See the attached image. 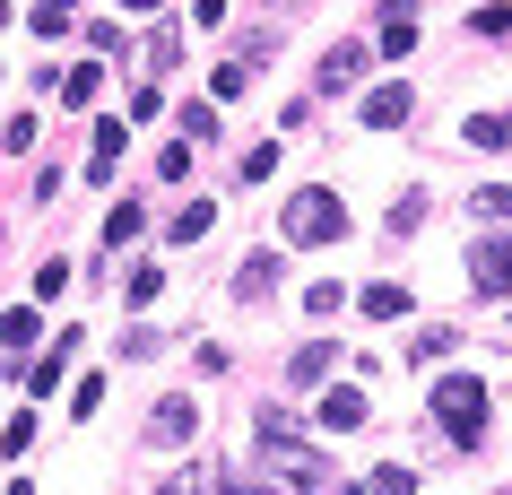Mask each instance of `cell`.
<instances>
[{
    "label": "cell",
    "instance_id": "1",
    "mask_svg": "<svg viewBox=\"0 0 512 495\" xmlns=\"http://www.w3.org/2000/svg\"><path fill=\"white\" fill-rule=\"evenodd\" d=\"M261 469H270L278 487H296V495H313L322 487V452H313V443H296L287 435V409H261Z\"/></svg>",
    "mask_w": 512,
    "mask_h": 495
},
{
    "label": "cell",
    "instance_id": "2",
    "mask_svg": "<svg viewBox=\"0 0 512 495\" xmlns=\"http://www.w3.org/2000/svg\"><path fill=\"white\" fill-rule=\"evenodd\" d=\"M434 417H443V435H452V443H478L486 435V383H478V374L434 383Z\"/></svg>",
    "mask_w": 512,
    "mask_h": 495
},
{
    "label": "cell",
    "instance_id": "3",
    "mask_svg": "<svg viewBox=\"0 0 512 495\" xmlns=\"http://www.w3.org/2000/svg\"><path fill=\"white\" fill-rule=\"evenodd\" d=\"M278 226H287V244H339V235H348V209L330 192H296L278 209Z\"/></svg>",
    "mask_w": 512,
    "mask_h": 495
},
{
    "label": "cell",
    "instance_id": "4",
    "mask_svg": "<svg viewBox=\"0 0 512 495\" xmlns=\"http://www.w3.org/2000/svg\"><path fill=\"white\" fill-rule=\"evenodd\" d=\"M469 287H478V296H504L512 287V244H495V235L469 244Z\"/></svg>",
    "mask_w": 512,
    "mask_h": 495
},
{
    "label": "cell",
    "instance_id": "5",
    "mask_svg": "<svg viewBox=\"0 0 512 495\" xmlns=\"http://www.w3.org/2000/svg\"><path fill=\"white\" fill-rule=\"evenodd\" d=\"M356 79H365V44H330L322 70H313V87H322V96H348Z\"/></svg>",
    "mask_w": 512,
    "mask_h": 495
},
{
    "label": "cell",
    "instance_id": "6",
    "mask_svg": "<svg viewBox=\"0 0 512 495\" xmlns=\"http://www.w3.org/2000/svg\"><path fill=\"white\" fill-rule=\"evenodd\" d=\"M191 426H200V409L191 400H157V417H148V443H165V452H183Z\"/></svg>",
    "mask_w": 512,
    "mask_h": 495
},
{
    "label": "cell",
    "instance_id": "7",
    "mask_svg": "<svg viewBox=\"0 0 512 495\" xmlns=\"http://www.w3.org/2000/svg\"><path fill=\"white\" fill-rule=\"evenodd\" d=\"M417 53V18H408V0H391L382 9V61H408Z\"/></svg>",
    "mask_w": 512,
    "mask_h": 495
},
{
    "label": "cell",
    "instance_id": "8",
    "mask_svg": "<svg viewBox=\"0 0 512 495\" xmlns=\"http://www.w3.org/2000/svg\"><path fill=\"white\" fill-rule=\"evenodd\" d=\"M408 122V87L391 79V87H374V96H365V131H400Z\"/></svg>",
    "mask_w": 512,
    "mask_h": 495
},
{
    "label": "cell",
    "instance_id": "9",
    "mask_svg": "<svg viewBox=\"0 0 512 495\" xmlns=\"http://www.w3.org/2000/svg\"><path fill=\"white\" fill-rule=\"evenodd\" d=\"M322 426H365V391H356V383L322 391Z\"/></svg>",
    "mask_w": 512,
    "mask_h": 495
},
{
    "label": "cell",
    "instance_id": "10",
    "mask_svg": "<svg viewBox=\"0 0 512 495\" xmlns=\"http://www.w3.org/2000/svg\"><path fill=\"white\" fill-rule=\"evenodd\" d=\"M209 226H217V200H183V209H174V244H200Z\"/></svg>",
    "mask_w": 512,
    "mask_h": 495
},
{
    "label": "cell",
    "instance_id": "11",
    "mask_svg": "<svg viewBox=\"0 0 512 495\" xmlns=\"http://www.w3.org/2000/svg\"><path fill=\"white\" fill-rule=\"evenodd\" d=\"M35 330H44V322H35L27 304H9V313H0V348L18 357V348H35Z\"/></svg>",
    "mask_w": 512,
    "mask_h": 495
},
{
    "label": "cell",
    "instance_id": "12",
    "mask_svg": "<svg viewBox=\"0 0 512 495\" xmlns=\"http://www.w3.org/2000/svg\"><path fill=\"white\" fill-rule=\"evenodd\" d=\"M113 157H122V122H96V148H87V174L105 183V174H113Z\"/></svg>",
    "mask_w": 512,
    "mask_h": 495
},
{
    "label": "cell",
    "instance_id": "13",
    "mask_svg": "<svg viewBox=\"0 0 512 495\" xmlns=\"http://www.w3.org/2000/svg\"><path fill=\"white\" fill-rule=\"evenodd\" d=\"M243 87H252V61H217V79H209V96H217V105H235Z\"/></svg>",
    "mask_w": 512,
    "mask_h": 495
},
{
    "label": "cell",
    "instance_id": "14",
    "mask_svg": "<svg viewBox=\"0 0 512 495\" xmlns=\"http://www.w3.org/2000/svg\"><path fill=\"white\" fill-rule=\"evenodd\" d=\"M270 287H278V261H243V278H235V296H243V304H261Z\"/></svg>",
    "mask_w": 512,
    "mask_h": 495
},
{
    "label": "cell",
    "instance_id": "15",
    "mask_svg": "<svg viewBox=\"0 0 512 495\" xmlns=\"http://www.w3.org/2000/svg\"><path fill=\"white\" fill-rule=\"evenodd\" d=\"M365 313H374V322H400V313H408V287H391V278L365 287Z\"/></svg>",
    "mask_w": 512,
    "mask_h": 495
},
{
    "label": "cell",
    "instance_id": "16",
    "mask_svg": "<svg viewBox=\"0 0 512 495\" xmlns=\"http://www.w3.org/2000/svg\"><path fill=\"white\" fill-rule=\"evenodd\" d=\"M287 374H296V383H322V374H330V339H304Z\"/></svg>",
    "mask_w": 512,
    "mask_h": 495
},
{
    "label": "cell",
    "instance_id": "17",
    "mask_svg": "<svg viewBox=\"0 0 512 495\" xmlns=\"http://www.w3.org/2000/svg\"><path fill=\"white\" fill-rule=\"evenodd\" d=\"M469 139L478 148H512V113H469Z\"/></svg>",
    "mask_w": 512,
    "mask_h": 495
},
{
    "label": "cell",
    "instance_id": "18",
    "mask_svg": "<svg viewBox=\"0 0 512 495\" xmlns=\"http://www.w3.org/2000/svg\"><path fill=\"white\" fill-rule=\"evenodd\" d=\"M452 348H460V330H443V322H434V330H417V348H408V357H417V365H434V357H452Z\"/></svg>",
    "mask_w": 512,
    "mask_h": 495
},
{
    "label": "cell",
    "instance_id": "19",
    "mask_svg": "<svg viewBox=\"0 0 512 495\" xmlns=\"http://www.w3.org/2000/svg\"><path fill=\"white\" fill-rule=\"evenodd\" d=\"M374 495H417V469H408V461H382L374 469Z\"/></svg>",
    "mask_w": 512,
    "mask_h": 495
},
{
    "label": "cell",
    "instance_id": "20",
    "mask_svg": "<svg viewBox=\"0 0 512 495\" xmlns=\"http://www.w3.org/2000/svg\"><path fill=\"white\" fill-rule=\"evenodd\" d=\"M96 87H105V70L87 61V70H70V79H61V96H70V105H96Z\"/></svg>",
    "mask_w": 512,
    "mask_h": 495
},
{
    "label": "cell",
    "instance_id": "21",
    "mask_svg": "<svg viewBox=\"0 0 512 495\" xmlns=\"http://www.w3.org/2000/svg\"><path fill=\"white\" fill-rule=\"evenodd\" d=\"M270 174H278V148H270V139H261V148H243V183H270Z\"/></svg>",
    "mask_w": 512,
    "mask_h": 495
},
{
    "label": "cell",
    "instance_id": "22",
    "mask_svg": "<svg viewBox=\"0 0 512 495\" xmlns=\"http://www.w3.org/2000/svg\"><path fill=\"white\" fill-rule=\"evenodd\" d=\"M70 348H79V339L61 330V348H53V357H44V365H35V391H53V383H61V365H70Z\"/></svg>",
    "mask_w": 512,
    "mask_h": 495
},
{
    "label": "cell",
    "instance_id": "23",
    "mask_svg": "<svg viewBox=\"0 0 512 495\" xmlns=\"http://www.w3.org/2000/svg\"><path fill=\"white\" fill-rule=\"evenodd\" d=\"M139 235V200H122V209H113V226H105V244H131Z\"/></svg>",
    "mask_w": 512,
    "mask_h": 495
},
{
    "label": "cell",
    "instance_id": "24",
    "mask_svg": "<svg viewBox=\"0 0 512 495\" xmlns=\"http://www.w3.org/2000/svg\"><path fill=\"white\" fill-rule=\"evenodd\" d=\"M469 27H478V35H512V9H504V0H495V9H478Z\"/></svg>",
    "mask_w": 512,
    "mask_h": 495
},
{
    "label": "cell",
    "instance_id": "25",
    "mask_svg": "<svg viewBox=\"0 0 512 495\" xmlns=\"http://www.w3.org/2000/svg\"><path fill=\"white\" fill-rule=\"evenodd\" d=\"M217 495H270V487H261V478H243V469H226V478H217Z\"/></svg>",
    "mask_w": 512,
    "mask_h": 495
},
{
    "label": "cell",
    "instance_id": "26",
    "mask_svg": "<svg viewBox=\"0 0 512 495\" xmlns=\"http://www.w3.org/2000/svg\"><path fill=\"white\" fill-rule=\"evenodd\" d=\"M478 218H504L512 226V192H478Z\"/></svg>",
    "mask_w": 512,
    "mask_h": 495
},
{
    "label": "cell",
    "instance_id": "27",
    "mask_svg": "<svg viewBox=\"0 0 512 495\" xmlns=\"http://www.w3.org/2000/svg\"><path fill=\"white\" fill-rule=\"evenodd\" d=\"M157 495H200V487H191V478H165V487Z\"/></svg>",
    "mask_w": 512,
    "mask_h": 495
},
{
    "label": "cell",
    "instance_id": "28",
    "mask_svg": "<svg viewBox=\"0 0 512 495\" xmlns=\"http://www.w3.org/2000/svg\"><path fill=\"white\" fill-rule=\"evenodd\" d=\"M278 9H313V0H278Z\"/></svg>",
    "mask_w": 512,
    "mask_h": 495
},
{
    "label": "cell",
    "instance_id": "29",
    "mask_svg": "<svg viewBox=\"0 0 512 495\" xmlns=\"http://www.w3.org/2000/svg\"><path fill=\"white\" fill-rule=\"evenodd\" d=\"M122 9H157V0H122Z\"/></svg>",
    "mask_w": 512,
    "mask_h": 495
},
{
    "label": "cell",
    "instance_id": "30",
    "mask_svg": "<svg viewBox=\"0 0 512 495\" xmlns=\"http://www.w3.org/2000/svg\"><path fill=\"white\" fill-rule=\"evenodd\" d=\"M0 27H9V0H0Z\"/></svg>",
    "mask_w": 512,
    "mask_h": 495
},
{
    "label": "cell",
    "instance_id": "31",
    "mask_svg": "<svg viewBox=\"0 0 512 495\" xmlns=\"http://www.w3.org/2000/svg\"><path fill=\"white\" fill-rule=\"evenodd\" d=\"M44 9H70V0H44Z\"/></svg>",
    "mask_w": 512,
    "mask_h": 495
}]
</instances>
